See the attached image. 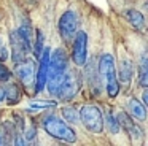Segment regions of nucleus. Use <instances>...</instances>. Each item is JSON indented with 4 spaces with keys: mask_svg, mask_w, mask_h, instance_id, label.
<instances>
[{
    "mask_svg": "<svg viewBox=\"0 0 148 146\" xmlns=\"http://www.w3.org/2000/svg\"><path fill=\"white\" fill-rule=\"evenodd\" d=\"M145 10H148V2H147V3H145Z\"/></svg>",
    "mask_w": 148,
    "mask_h": 146,
    "instance_id": "27",
    "label": "nucleus"
},
{
    "mask_svg": "<svg viewBox=\"0 0 148 146\" xmlns=\"http://www.w3.org/2000/svg\"><path fill=\"white\" fill-rule=\"evenodd\" d=\"M72 59L78 67L86 65L88 60V35L86 32L78 30L73 38V48H72Z\"/></svg>",
    "mask_w": 148,
    "mask_h": 146,
    "instance_id": "6",
    "label": "nucleus"
},
{
    "mask_svg": "<svg viewBox=\"0 0 148 146\" xmlns=\"http://www.w3.org/2000/svg\"><path fill=\"white\" fill-rule=\"evenodd\" d=\"M78 91H80V75H77L75 72H67L64 73V78H62V83L59 86L56 97L67 102L70 98H73Z\"/></svg>",
    "mask_w": 148,
    "mask_h": 146,
    "instance_id": "4",
    "label": "nucleus"
},
{
    "mask_svg": "<svg viewBox=\"0 0 148 146\" xmlns=\"http://www.w3.org/2000/svg\"><path fill=\"white\" fill-rule=\"evenodd\" d=\"M118 121H119V124L123 126V129L129 133L131 140H134V141H135V140H142V130L138 129L134 122H132V119L126 113H119Z\"/></svg>",
    "mask_w": 148,
    "mask_h": 146,
    "instance_id": "11",
    "label": "nucleus"
},
{
    "mask_svg": "<svg viewBox=\"0 0 148 146\" xmlns=\"http://www.w3.org/2000/svg\"><path fill=\"white\" fill-rule=\"evenodd\" d=\"M143 102H145V105L148 106V89L143 92Z\"/></svg>",
    "mask_w": 148,
    "mask_h": 146,
    "instance_id": "26",
    "label": "nucleus"
},
{
    "mask_svg": "<svg viewBox=\"0 0 148 146\" xmlns=\"http://www.w3.org/2000/svg\"><path fill=\"white\" fill-rule=\"evenodd\" d=\"M127 110H129V114L132 117L138 121H145L147 119V110H145V105L142 102H138L137 98H131L127 103Z\"/></svg>",
    "mask_w": 148,
    "mask_h": 146,
    "instance_id": "12",
    "label": "nucleus"
},
{
    "mask_svg": "<svg viewBox=\"0 0 148 146\" xmlns=\"http://www.w3.org/2000/svg\"><path fill=\"white\" fill-rule=\"evenodd\" d=\"M49 56H51V49L45 48L40 56V65L35 75V92L40 94L43 89L46 87V79H48V72H49Z\"/></svg>",
    "mask_w": 148,
    "mask_h": 146,
    "instance_id": "7",
    "label": "nucleus"
},
{
    "mask_svg": "<svg viewBox=\"0 0 148 146\" xmlns=\"http://www.w3.org/2000/svg\"><path fill=\"white\" fill-rule=\"evenodd\" d=\"M99 75L105 79L107 86V94L110 97H116L119 92V84L116 78V70H115V59L112 54H103L99 62Z\"/></svg>",
    "mask_w": 148,
    "mask_h": 146,
    "instance_id": "2",
    "label": "nucleus"
},
{
    "mask_svg": "<svg viewBox=\"0 0 148 146\" xmlns=\"http://www.w3.org/2000/svg\"><path fill=\"white\" fill-rule=\"evenodd\" d=\"M80 119L83 126L92 133H100L103 130V116L102 111L96 105H84L80 110Z\"/></svg>",
    "mask_w": 148,
    "mask_h": 146,
    "instance_id": "3",
    "label": "nucleus"
},
{
    "mask_svg": "<svg viewBox=\"0 0 148 146\" xmlns=\"http://www.w3.org/2000/svg\"><path fill=\"white\" fill-rule=\"evenodd\" d=\"M5 100V87H0V103Z\"/></svg>",
    "mask_w": 148,
    "mask_h": 146,
    "instance_id": "25",
    "label": "nucleus"
},
{
    "mask_svg": "<svg viewBox=\"0 0 148 146\" xmlns=\"http://www.w3.org/2000/svg\"><path fill=\"white\" fill-rule=\"evenodd\" d=\"M126 18L131 22V25H134L135 29H138V30L143 29L145 19H143V14H142L140 11H137V10H127V11H126Z\"/></svg>",
    "mask_w": 148,
    "mask_h": 146,
    "instance_id": "16",
    "label": "nucleus"
},
{
    "mask_svg": "<svg viewBox=\"0 0 148 146\" xmlns=\"http://www.w3.org/2000/svg\"><path fill=\"white\" fill-rule=\"evenodd\" d=\"M59 33L65 41H72L78 32V18L73 11H65L59 18Z\"/></svg>",
    "mask_w": 148,
    "mask_h": 146,
    "instance_id": "5",
    "label": "nucleus"
},
{
    "mask_svg": "<svg viewBox=\"0 0 148 146\" xmlns=\"http://www.w3.org/2000/svg\"><path fill=\"white\" fill-rule=\"evenodd\" d=\"M10 43H11V59L14 63H19L23 60L27 59L30 49L26 46V43L23 41V38L19 37L18 30L11 32L10 33Z\"/></svg>",
    "mask_w": 148,
    "mask_h": 146,
    "instance_id": "9",
    "label": "nucleus"
},
{
    "mask_svg": "<svg viewBox=\"0 0 148 146\" xmlns=\"http://www.w3.org/2000/svg\"><path fill=\"white\" fill-rule=\"evenodd\" d=\"M10 78H11V72L2 63V60H0V83L10 81Z\"/></svg>",
    "mask_w": 148,
    "mask_h": 146,
    "instance_id": "22",
    "label": "nucleus"
},
{
    "mask_svg": "<svg viewBox=\"0 0 148 146\" xmlns=\"http://www.w3.org/2000/svg\"><path fill=\"white\" fill-rule=\"evenodd\" d=\"M35 136H37V129L35 127H32V126L27 127L26 133H24V140L29 143V141H32V140H35Z\"/></svg>",
    "mask_w": 148,
    "mask_h": 146,
    "instance_id": "23",
    "label": "nucleus"
},
{
    "mask_svg": "<svg viewBox=\"0 0 148 146\" xmlns=\"http://www.w3.org/2000/svg\"><path fill=\"white\" fill-rule=\"evenodd\" d=\"M103 126L108 129L110 133H118L119 132V121L115 117V114H112L108 111V113L105 114V119H103Z\"/></svg>",
    "mask_w": 148,
    "mask_h": 146,
    "instance_id": "17",
    "label": "nucleus"
},
{
    "mask_svg": "<svg viewBox=\"0 0 148 146\" xmlns=\"http://www.w3.org/2000/svg\"><path fill=\"white\" fill-rule=\"evenodd\" d=\"M138 83L143 87H148V59H142L138 68Z\"/></svg>",
    "mask_w": 148,
    "mask_h": 146,
    "instance_id": "20",
    "label": "nucleus"
},
{
    "mask_svg": "<svg viewBox=\"0 0 148 146\" xmlns=\"http://www.w3.org/2000/svg\"><path fill=\"white\" fill-rule=\"evenodd\" d=\"M65 73V72H64ZM64 73L61 72H53L49 70L48 72V79H46V87H48V92L51 95H56L59 91V86L62 83V78H64Z\"/></svg>",
    "mask_w": 148,
    "mask_h": 146,
    "instance_id": "13",
    "label": "nucleus"
},
{
    "mask_svg": "<svg viewBox=\"0 0 148 146\" xmlns=\"http://www.w3.org/2000/svg\"><path fill=\"white\" fill-rule=\"evenodd\" d=\"M43 129L48 135L53 138L61 140L65 143H75L77 141V133L72 127L67 126V122L59 119L58 116H46L43 119Z\"/></svg>",
    "mask_w": 148,
    "mask_h": 146,
    "instance_id": "1",
    "label": "nucleus"
},
{
    "mask_svg": "<svg viewBox=\"0 0 148 146\" xmlns=\"http://www.w3.org/2000/svg\"><path fill=\"white\" fill-rule=\"evenodd\" d=\"M67 63H69V57L62 48H58L51 53V56H49V70L64 73L67 70Z\"/></svg>",
    "mask_w": 148,
    "mask_h": 146,
    "instance_id": "10",
    "label": "nucleus"
},
{
    "mask_svg": "<svg viewBox=\"0 0 148 146\" xmlns=\"http://www.w3.org/2000/svg\"><path fill=\"white\" fill-rule=\"evenodd\" d=\"M118 79L119 83H123V86H129L132 79V65L129 60H121L118 70Z\"/></svg>",
    "mask_w": 148,
    "mask_h": 146,
    "instance_id": "14",
    "label": "nucleus"
},
{
    "mask_svg": "<svg viewBox=\"0 0 148 146\" xmlns=\"http://www.w3.org/2000/svg\"><path fill=\"white\" fill-rule=\"evenodd\" d=\"M5 100H7L10 105L19 103V100H21V89H19V86L14 84V83H10V84L5 87Z\"/></svg>",
    "mask_w": 148,
    "mask_h": 146,
    "instance_id": "15",
    "label": "nucleus"
},
{
    "mask_svg": "<svg viewBox=\"0 0 148 146\" xmlns=\"http://www.w3.org/2000/svg\"><path fill=\"white\" fill-rule=\"evenodd\" d=\"M30 108H51L56 106V102H48V100H34L29 105Z\"/></svg>",
    "mask_w": 148,
    "mask_h": 146,
    "instance_id": "21",
    "label": "nucleus"
},
{
    "mask_svg": "<svg viewBox=\"0 0 148 146\" xmlns=\"http://www.w3.org/2000/svg\"><path fill=\"white\" fill-rule=\"evenodd\" d=\"M43 43H45L43 32H42V30H35V44L32 46V51H34V56H35L37 59H40V56H42L43 49H45Z\"/></svg>",
    "mask_w": 148,
    "mask_h": 146,
    "instance_id": "18",
    "label": "nucleus"
},
{
    "mask_svg": "<svg viewBox=\"0 0 148 146\" xmlns=\"http://www.w3.org/2000/svg\"><path fill=\"white\" fill-rule=\"evenodd\" d=\"M16 72L18 78L21 79L24 87H30V86L35 84V62L30 59H26L23 62L16 63Z\"/></svg>",
    "mask_w": 148,
    "mask_h": 146,
    "instance_id": "8",
    "label": "nucleus"
},
{
    "mask_svg": "<svg viewBox=\"0 0 148 146\" xmlns=\"http://www.w3.org/2000/svg\"><path fill=\"white\" fill-rule=\"evenodd\" d=\"M62 117L70 124H77L80 121V114L73 106H64L62 108Z\"/></svg>",
    "mask_w": 148,
    "mask_h": 146,
    "instance_id": "19",
    "label": "nucleus"
},
{
    "mask_svg": "<svg viewBox=\"0 0 148 146\" xmlns=\"http://www.w3.org/2000/svg\"><path fill=\"white\" fill-rule=\"evenodd\" d=\"M8 59V51H7V48L3 46V44H0V60L3 62V60H7Z\"/></svg>",
    "mask_w": 148,
    "mask_h": 146,
    "instance_id": "24",
    "label": "nucleus"
}]
</instances>
